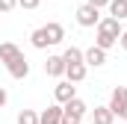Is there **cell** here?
I'll list each match as a JSON object with an SVG mask.
<instances>
[{
    "instance_id": "cell-1",
    "label": "cell",
    "mask_w": 127,
    "mask_h": 124,
    "mask_svg": "<svg viewBox=\"0 0 127 124\" xmlns=\"http://www.w3.org/2000/svg\"><path fill=\"white\" fill-rule=\"evenodd\" d=\"M121 32H124V30H121V21H115V18H100V24H97V35H95V47H100V50L115 47Z\"/></svg>"
},
{
    "instance_id": "cell-2",
    "label": "cell",
    "mask_w": 127,
    "mask_h": 124,
    "mask_svg": "<svg viewBox=\"0 0 127 124\" xmlns=\"http://www.w3.org/2000/svg\"><path fill=\"white\" fill-rule=\"evenodd\" d=\"M86 112H89V106L80 97H74V100H68L62 106V124H83V115Z\"/></svg>"
},
{
    "instance_id": "cell-3",
    "label": "cell",
    "mask_w": 127,
    "mask_h": 124,
    "mask_svg": "<svg viewBox=\"0 0 127 124\" xmlns=\"http://www.w3.org/2000/svg\"><path fill=\"white\" fill-rule=\"evenodd\" d=\"M77 24H80V27H97V24H100V9L89 6V3L77 6Z\"/></svg>"
},
{
    "instance_id": "cell-4",
    "label": "cell",
    "mask_w": 127,
    "mask_h": 124,
    "mask_svg": "<svg viewBox=\"0 0 127 124\" xmlns=\"http://www.w3.org/2000/svg\"><path fill=\"white\" fill-rule=\"evenodd\" d=\"M124 109H127V86H118L112 92V97H109V112L112 115H121Z\"/></svg>"
},
{
    "instance_id": "cell-5",
    "label": "cell",
    "mask_w": 127,
    "mask_h": 124,
    "mask_svg": "<svg viewBox=\"0 0 127 124\" xmlns=\"http://www.w3.org/2000/svg\"><path fill=\"white\" fill-rule=\"evenodd\" d=\"M6 68H9V74H12L15 80H24V77L30 74V62H27V56H24V53H21L18 59H12Z\"/></svg>"
},
{
    "instance_id": "cell-6",
    "label": "cell",
    "mask_w": 127,
    "mask_h": 124,
    "mask_svg": "<svg viewBox=\"0 0 127 124\" xmlns=\"http://www.w3.org/2000/svg\"><path fill=\"white\" fill-rule=\"evenodd\" d=\"M53 94H56V100L65 106L68 100H74V97H77V89H74V83H68V80H65V83H59V86L53 89Z\"/></svg>"
},
{
    "instance_id": "cell-7",
    "label": "cell",
    "mask_w": 127,
    "mask_h": 124,
    "mask_svg": "<svg viewBox=\"0 0 127 124\" xmlns=\"http://www.w3.org/2000/svg\"><path fill=\"white\" fill-rule=\"evenodd\" d=\"M41 30H44V35H47V44H59V41L65 38V27L56 24V21H50V24L41 27Z\"/></svg>"
},
{
    "instance_id": "cell-8",
    "label": "cell",
    "mask_w": 127,
    "mask_h": 124,
    "mask_svg": "<svg viewBox=\"0 0 127 124\" xmlns=\"http://www.w3.org/2000/svg\"><path fill=\"white\" fill-rule=\"evenodd\" d=\"M44 74H47V77H62V74H65V59H62V56H47Z\"/></svg>"
},
{
    "instance_id": "cell-9",
    "label": "cell",
    "mask_w": 127,
    "mask_h": 124,
    "mask_svg": "<svg viewBox=\"0 0 127 124\" xmlns=\"http://www.w3.org/2000/svg\"><path fill=\"white\" fill-rule=\"evenodd\" d=\"M83 62L100 68V65L106 62V50H100V47H89V50H83Z\"/></svg>"
},
{
    "instance_id": "cell-10",
    "label": "cell",
    "mask_w": 127,
    "mask_h": 124,
    "mask_svg": "<svg viewBox=\"0 0 127 124\" xmlns=\"http://www.w3.org/2000/svg\"><path fill=\"white\" fill-rule=\"evenodd\" d=\"M18 56H21V47L18 44H12V41H3L0 44V62L3 65H9L12 59H18Z\"/></svg>"
},
{
    "instance_id": "cell-11",
    "label": "cell",
    "mask_w": 127,
    "mask_h": 124,
    "mask_svg": "<svg viewBox=\"0 0 127 124\" xmlns=\"http://www.w3.org/2000/svg\"><path fill=\"white\" fill-rule=\"evenodd\" d=\"M38 124H62V106H47L38 115Z\"/></svg>"
},
{
    "instance_id": "cell-12",
    "label": "cell",
    "mask_w": 127,
    "mask_h": 124,
    "mask_svg": "<svg viewBox=\"0 0 127 124\" xmlns=\"http://www.w3.org/2000/svg\"><path fill=\"white\" fill-rule=\"evenodd\" d=\"M65 77H68V83H83V80H86V62H80V65H65Z\"/></svg>"
},
{
    "instance_id": "cell-13",
    "label": "cell",
    "mask_w": 127,
    "mask_h": 124,
    "mask_svg": "<svg viewBox=\"0 0 127 124\" xmlns=\"http://www.w3.org/2000/svg\"><path fill=\"white\" fill-rule=\"evenodd\" d=\"M92 121L95 124H112L115 115L109 112V106H95V109H92Z\"/></svg>"
},
{
    "instance_id": "cell-14",
    "label": "cell",
    "mask_w": 127,
    "mask_h": 124,
    "mask_svg": "<svg viewBox=\"0 0 127 124\" xmlns=\"http://www.w3.org/2000/svg\"><path fill=\"white\" fill-rule=\"evenodd\" d=\"M109 18H115V21L127 18V0H109Z\"/></svg>"
},
{
    "instance_id": "cell-15",
    "label": "cell",
    "mask_w": 127,
    "mask_h": 124,
    "mask_svg": "<svg viewBox=\"0 0 127 124\" xmlns=\"http://www.w3.org/2000/svg\"><path fill=\"white\" fill-rule=\"evenodd\" d=\"M62 59H65V65H80L83 62V50L80 47H65Z\"/></svg>"
},
{
    "instance_id": "cell-16",
    "label": "cell",
    "mask_w": 127,
    "mask_h": 124,
    "mask_svg": "<svg viewBox=\"0 0 127 124\" xmlns=\"http://www.w3.org/2000/svg\"><path fill=\"white\" fill-rule=\"evenodd\" d=\"M30 41H32V47H38V50H44V47H50V44H47V35H44V30H41V27L30 32Z\"/></svg>"
},
{
    "instance_id": "cell-17",
    "label": "cell",
    "mask_w": 127,
    "mask_h": 124,
    "mask_svg": "<svg viewBox=\"0 0 127 124\" xmlns=\"http://www.w3.org/2000/svg\"><path fill=\"white\" fill-rule=\"evenodd\" d=\"M18 124H38V115L32 109H21L18 112Z\"/></svg>"
},
{
    "instance_id": "cell-18",
    "label": "cell",
    "mask_w": 127,
    "mask_h": 124,
    "mask_svg": "<svg viewBox=\"0 0 127 124\" xmlns=\"http://www.w3.org/2000/svg\"><path fill=\"white\" fill-rule=\"evenodd\" d=\"M38 3H41V0H18V6H21V9H38Z\"/></svg>"
},
{
    "instance_id": "cell-19",
    "label": "cell",
    "mask_w": 127,
    "mask_h": 124,
    "mask_svg": "<svg viewBox=\"0 0 127 124\" xmlns=\"http://www.w3.org/2000/svg\"><path fill=\"white\" fill-rule=\"evenodd\" d=\"M18 6V0H0V12H12Z\"/></svg>"
},
{
    "instance_id": "cell-20",
    "label": "cell",
    "mask_w": 127,
    "mask_h": 124,
    "mask_svg": "<svg viewBox=\"0 0 127 124\" xmlns=\"http://www.w3.org/2000/svg\"><path fill=\"white\" fill-rule=\"evenodd\" d=\"M89 6H95V9H100V6H109V0H86Z\"/></svg>"
},
{
    "instance_id": "cell-21",
    "label": "cell",
    "mask_w": 127,
    "mask_h": 124,
    "mask_svg": "<svg viewBox=\"0 0 127 124\" xmlns=\"http://www.w3.org/2000/svg\"><path fill=\"white\" fill-rule=\"evenodd\" d=\"M6 100H9V94H6V89L0 86V106H6Z\"/></svg>"
},
{
    "instance_id": "cell-22",
    "label": "cell",
    "mask_w": 127,
    "mask_h": 124,
    "mask_svg": "<svg viewBox=\"0 0 127 124\" xmlns=\"http://www.w3.org/2000/svg\"><path fill=\"white\" fill-rule=\"evenodd\" d=\"M118 44H121V47H124V50H127V30L121 32V35H118Z\"/></svg>"
},
{
    "instance_id": "cell-23",
    "label": "cell",
    "mask_w": 127,
    "mask_h": 124,
    "mask_svg": "<svg viewBox=\"0 0 127 124\" xmlns=\"http://www.w3.org/2000/svg\"><path fill=\"white\" fill-rule=\"evenodd\" d=\"M118 118H124V124H127V109H124V112H121V115H118Z\"/></svg>"
}]
</instances>
